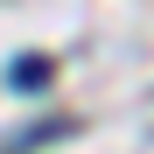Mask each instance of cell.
Here are the masks:
<instances>
[{
    "mask_svg": "<svg viewBox=\"0 0 154 154\" xmlns=\"http://www.w3.org/2000/svg\"><path fill=\"white\" fill-rule=\"evenodd\" d=\"M7 84H14V91H42V84H49V56H14Z\"/></svg>",
    "mask_w": 154,
    "mask_h": 154,
    "instance_id": "cell-1",
    "label": "cell"
}]
</instances>
